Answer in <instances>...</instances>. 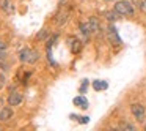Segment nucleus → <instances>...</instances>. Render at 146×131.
Segmentation results:
<instances>
[{
    "mask_svg": "<svg viewBox=\"0 0 146 131\" xmlns=\"http://www.w3.org/2000/svg\"><path fill=\"white\" fill-rule=\"evenodd\" d=\"M69 46H71V51H72V52H79L80 48H82L80 41L77 38H74V36H71V38H69Z\"/></svg>",
    "mask_w": 146,
    "mask_h": 131,
    "instance_id": "9",
    "label": "nucleus"
},
{
    "mask_svg": "<svg viewBox=\"0 0 146 131\" xmlns=\"http://www.w3.org/2000/svg\"><path fill=\"white\" fill-rule=\"evenodd\" d=\"M47 35H49V33H47V30H46V29H42L41 32H39L38 35H36V40H38V41H42V40H46V38H47Z\"/></svg>",
    "mask_w": 146,
    "mask_h": 131,
    "instance_id": "16",
    "label": "nucleus"
},
{
    "mask_svg": "<svg viewBox=\"0 0 146 131\" xmlns=\"http://www.w3.org/2000/svg\"><path fill=\"white\" fill-rule=\"evenodd\" d=\"M119 128H121V130H129V131H133V130H135V126H133L132 123H129V122H121V123H119Z\"/></svg>",
    "mask_w": 146,
    "mask_h": 131,
    "instance_id": "15",
    "label": "nucleus"
},
{
    "mask_svg": "<svg viewBox=\"0 0 146 131\" xmlns=\"http://www.w3.org/2000/svg\"><path fill=\"white\" fill-rule=\"evenodd\" d=\"M105 16H107V19L111 22V21H116V19H118L119 13H118L116 10H113V11H107V13H105Z\"/></svg>",
    "mask_w": 146,
    "mask_h": 131,
    "instance_id": "14",
    "label": "nucleus"
},
{
    "mask_svg": "<svg viewBox=\"0 0 146 131\" xmlns=\"http://www.w3.org/2000/svg\"><path fill=\"white\" fill-rule=\"evenodd\" d=\"M5 58H7V54H5V51H0V62H3Z\"/></svg>",
    "mask_w": 146,
    "mask_h": 131,
    "instance_id": "19",
    "label": "nucleus"
},
{
    "mask_svg": "<svg viewBox=\"0 0 146 131\" xmlns=\"http://www.w3.org/2000/svg\"><path fill=\"white\" fill-rule=\"evenodd\" d=\"M115 10H116L119 14H123V16H133V8H132V5H130L129 2H126V0L116 2V3H115Z\"/></svg>",
    "mask_w": 146,
    "mask_h": 131,
    "instance_id": "1",
    "label": "nucleus"
},
{
    "mask_svg": "<svg viewBox=\"0 0 146 131\" xmlns=\"http://www.w3.org/2000/svg\"><path fill=\"white\" fill-rule=\"evenodd\" d=\"M108 40L111 41V44H119L121 43V40H119V36L116 35V29H115L113 26H110L108 27Z\"/></svg>",
    "mask_w": 146,
    "mask_h": 131,
    "instance_id": "6",
    "label": "nucleus"
},
{
    "mask_svg": "<svg viewBox=\"0 0 146 131\" xmlns=\"http://www.w3.org/2000/svg\"><path fill=\"white\" fill-rule=\"evenodd\" d=\"M66 21H68V11H63V13H60V14H58V17H57V26L61 27Z\"/></svg>",
    "mask_w": 146,
    "mask_h": 131,
    "instance_id": "11",
    "label": "nucleus"
},
{
    "mask_svg": "<svg viewBox=\"0 0 146 131\" xmlns=\"http://www.w3.org/2000/svg\"><path fill=\"white\" fill-rule=\"evenodd\" d=\"M3 85H5V77L3 74H0V89H3Z\"/></svg>",
    "mask_w": 146,
    "mask_h": 131,
    "instance_id": "18",
    "label": "nucleus"
},
{
    "mask_svg": "<svg viewBox=\"0 0 146 131\" xmlns=\"http://www.w3.org/2000/svg\"><path fill=\"white\" fill-rule=\"evenodd\" d=\"M80 32L83 33V36L88 38V36L91 35V27H90V22H82V24H80Z\"/></svg>",
    "mask_w": 146,
    "mask_h": 131,
    "instance_id": "10",
    "label": "nucleus"
},
{
    "mask_svg": "<svg viewBox=\"0 0 146 131\" xmlns=\"http://www.w3.org/2000/svg\"><path fill=\"white\" fill-rule=\"evenodd\" d=\"M145 130H146V125H145Z\"/></svg>",
    "mask_w": 146,
    "mask_h": 131,
    "instance_id": "21",
    "label": "nucleus"
},
{
    "mask_svg": "<svg viewBox=\"0 0 146 131\" xmlns=\"http://www.w3.org/2000/svg\"><path fill=\"white\" fill-rule=\"evenodd\" d=\"M132 3L135 5L137 8H140L143 13H146V0H132Z\"/></svg>",
    "mask_w": 146,
    "mask_h": 131,
    "instance_id": "12",
    "label": "nucleus"
},
{
    "mask_svg": "<svg viewBox=\"0 0 146 131\" xmlns=\"http://www.w3.org/2000/svg\"><path fill=\"white\" fill-rule=\"evenodd\" d=\"M10 118H13V109L7 106L0 111V122H8Z\"/></svg>",
    "mask_w": 146,
    "mask_h": 131,
    "instance_id": "7",
    "label": "nucleus"
},
{
    "mask_svg": "<svg viewBox=\"0 0 146 131\" xmlns=\"http://www.w3.org/2000/svg\"><path fill=\"white\" fill-rule=\"evenodd\" d=\"M21 103H22V93L11 92V95L8 96V104L10 106H19Z\"/></svg>",
    "mask_w": 146,
    "mask_h": 131,
    "instance_id": "4",
    "label": "nucleus"
},
{
    "mask_svg": "<svg viewBox=\"0 0 146 131\" xmlns=\"http://www.w3.org/2000/svg\"><path fill=\"white\" fill-rule=\"evenodd\" d=\"M74 103H76V104H79L80 107H83V109L88 107V101H86V99L83 98V96H77V98L74 99Z\"/></svg>",
    "mask_w": 146,
    "mask_h": 131,
    "instance_id": "13",
    "label": "nucleus"
},
{
    "mask_svg": "<svg viewBox=\"0 0 146 131\" xmlns=\"http://www.w3.org/2000/svg\"><path fill=\"white\" fill-rule=\"evenodd\" d=\"M93 85H94V89H96V90H101V89H107V84H105V82H99V81H96V82L93 84Z\"/></svg>",
    "mask_w": 146,
    "mask_h": 131,
    "instance_id": "17",
    "label": "nucleus"
},
{
    "mask_svg": "<svg viewBox=\"0 0 146 131\" xmlns=\"http://www.w3.org/2000/svg\"><path fill=\"white\" fill-rule=\"evenodd\" d=\"M19 58L22 62H25V63H36L39 58V54L36 51H33V49H24L22 52H21Z\"/></svg>",
    "mask_w": 146,
    "mask_h": 131,
    "instance_id": "2",
    "label": "nucleus"
},
{
    "mask_svg": "<svg viewBox=\"0 0 146 131\" xmlns=\"http://www.w3.org/2000/svg\"><path fill=\"white\" fill-rule=\"evenodd\" d=\"M0 7H2V10H3L7 14H11L14 11L13 0H0Z\"/></svg>",
    "mask_w": 146,
    "mask_h": 131,
    "instance_id": "5",
    "label": "nucleus"
},
{
    "mask_svg": "<svg viewBox=\"0 0 146 131\" xmlns=\"http://www.w3.org/2000/svg\"><path fill=\"white\" fill-rule=\"evenodd\" d=\"M130 112L135 115V118L138 122L145 120V106H143V104H138V103L132 104V106H130Z\"/></svg>",
    "mask_w": 146,
    "mask_h": 131,
    "instance_id": "3",
    "label": "nucleus"
},
{
    "mask_svg": "<svg viewBox=\"0 0 146 131\" xmlns=\"http://www.w3.org/2000/svg\"><path fill=\"white\" fill-rule=\"evenodd\" d=\"M88 22H90V27H91V33H99V32H101V26H99L98 17L91 16L88 19Z\"/></svg>",
    "mask_w": 146,
    "mask_h": 131,
    "instance_id": "8",
    "label": "nucleus"
},
{
    "mask_svg": "<svg viewBox=\"0 0 146 131\" xmlns=\"http://www.w3.org/2000/svg\"><path fill=\"white\" fill-rule=\"evenodd\" d=\"M5 49H7V43L0 41V51H5Z\"/></svg>",
    "mask_w": 146,
    "mask_h": 131,
    "instance_id": "20",
    "label": "nucleus"
}]
</instances>
